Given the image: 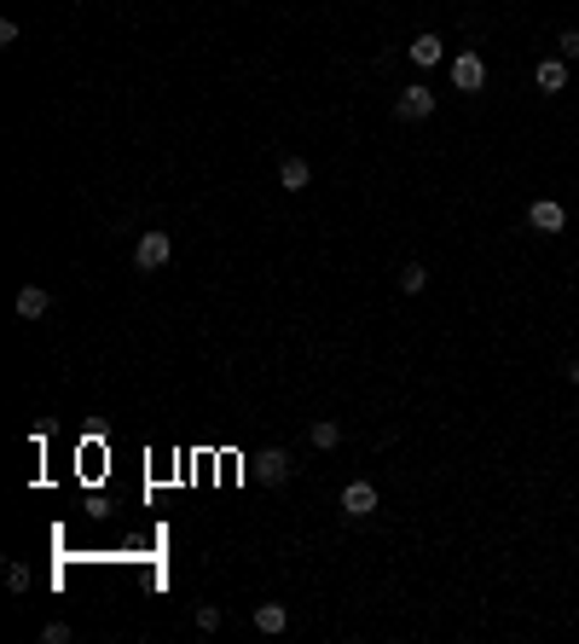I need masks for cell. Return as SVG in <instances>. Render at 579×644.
<instances>
[{
    "instance_id": "cell-18",
    "label": "cell",
    "mask_w": 579,
    "mask_h": 644,
    "mask_svg": "<svg viewBox=\"0 0 579 644\" xmlns=\"http://www.w3.org/2000/svg\"><path fill=\"white\" fill-rule=\"evenodd\" d=\"M563 384H568V389L579 395V354H574V360H568V366H563Z\"/></svg>"
},
{
    "instance_id": "cell-12",
    "label": "cell",
    "mask_w": 579,
    "mask_h": 644,
    "mask_svg": "<svg viewBox=\"0 0 579 644\" xmlns=\"http://www.w3.org/2000/svg\"><path fill=\"white\" fill-rule=\"evenodd\" d=\"M47 308H53V296L41 291V285H24V291H18V319H41Z\"/></svg>"
},
{
    "instance_id": "cell-10",
    "label": "cell",
    "mask_w": 579,
    "mask_h": 644,
    "mask_svg": "<svg viewBox=\"0 0 579 644\" xmlns=\"http://www.w3.org/2000/svg\"><path fill=\"white\" fill-rule=\"evenodd\" d=\"M307 180H314V163H307V157H284L279 163V187L284 192H307Z\"/></svg>"
},
{
    "instance_id": "cell-7",
    "label": "cell",
    "mask_w": 579,
    "mask_h": 644,
    "mask_svg": "<svg viewBox=\"0 0 579 644\" xmlns=\"http://www.w3.org/2000/svg\"><path fill=\"white\" fill-rule=\"evenodd\" d=\"M406 58L418 70H434V65H446V35H434V30H423V35H411L406 42Z\"/></svg>"
},
{
    "instance_id": "cell-2",
    "label": "cell",
    "mask_w": 579,
    "mask_h": 644,
    "mask_svg": "<svg viewBox=\"0 0 579 644\" xmlns=\"http://www.w3.org/2000/svg\"><path fill=\"white\" fill-rule=\"evenodd\" d=\"M446 70H452V93H487V82H492V65H487V53L481 47H464V53H452L446 58Z\"/></svg>"
},
{
    "instance_id": "cell-17",
    "label": "cell",
    "mask_w": 579,
    "mask_h": 644,
    "mask_svg": "<svg viewBox=\"0 0 579 644\" xmlns=\"http://www.w3.org/2000/svg\"><path fill=\"white\" fill-rule=\"evenodd\" d=\"M7 587L12 592H30V569H24V563H7Z\"/></svg>"
},
{
    "instance_id": "cell-1",
    "label": "cell",
    "mask_w": 579,
    "mask_h": 644,
    "mask_svg": "<svg viewBox=\"0 0 579 644\" xmlns=\"http://www.w3.org/2000/svg\"><path fill=\"white\" fill-rule=\"evenodd\" d=\"M568 204L556 192H540V197H527V210H522V227L527 233H540V238H563L568 233Z\"/></svg>"
},
{
    "instance_id": "cell-11",
    "label": "cell",
    "mask_w": 579,
    "mask_h": 644,
    "mask_svg": "<svg viewBox=\"0 0 579 644\" xmlns=\"http://www.w3.org/2000/svg\"><path fill=\"white\" fill-rule=\"evenodd\" d=\"M256 633H266V639H273V633H284L290 628V610H284V603H256Z\"/></svg>"
},
{
    "instance_id": "cell-13",
    "label": "cell",
    "mask_w": 579,
    "mask_h": 644,
    "mask_svg": "<svg viewBox=\"0 0 579 644\" xmlns=\"http://www.w3.org/2000/svg\"><path fill=\"white\" fill-rule=\"evenodd\" d=\"M307 441H314L319 453L342 448V425H337V418H314V430H307Z\"/></svg>"
},
{
    "instance_id": "cell-3",
    "label": "cell",
    "mask_w": 579,
    "mask_h": 644,
    "mask_svg": "<svg viewBox=\"0 0 579 644\" xmlns=\"http://www.w3.org/2000/svg\"><path fill=\"white\" fill-rule=\"evenodd\" d=\"M337 506H342V517H348V522H365V517H377V506H383V494H377V482H365V476H354V482H342V494H337Z\"/></svg>"
},
{
    "instance_id": "cell-16",
    "label": "cell",
    "mask_w": 579,
    "mask_h": 644,
    "mask_svg": "<svg viewBox=\"0 0 579 644\" xmlns=\"http://www.w3.org/2000/svg\"><path fill=\"white\" fill-rule=\"evenodd\" d=\"M41 639H47V644H70L76 633H70V621H47V628H41Z\"/></svg>"
},
{
    "instance_id": "cell-8",
    "label": "cell",
    "mask_w": 579,
    "mask_h": 644,
    "mask_svg": "<svg viewBox=\"0 0 579 644\" xmlns=\"http://www.w3.org/2000/svg\"><path fill=\"white\" fill-rule=\"evenodd\" d=\"M290 476H296V459H290L284 448H266L261 453V482H266V488H284Z\"/></svg>"
},
{
    "instance_id": "cell-5",
    "label": "cell",
    "mask_w": 579,
    "mask_h": 644,
    "mask_svg": "<svg viewBox=\"0 0 579 644\" xmlns=\"http://www.w3.org/2000/svg\"><path fill=\"white\" fill-rule=\"evenodd\" d=\"M434 111H441V93H434L429 82H411V88L395 93V116H400V123H429Z\"/></svg>"
},
{
    "instance_id": "cell-14",
    "label": "cell",
    "mask_w": 579,
    "mask_h": 644,
    "mask_svg": "<svg viewBox=\"0 0 579 644\" xmlns=\"http://www.w3.org/2000/svg\"><path fill=\"white\" fill-rule=\"evenodd\" d=\"M556 53H563L568 65L579 70V24H563V30H556Z\"/></svg>"
},
{
    "instance_id": "cell-9",
    "label": "cell",
    "mask_w": 579,
    "mask_h": 644,
    "mask_svg": "<svg viewBox=\"0 0 579 644\" xmlns=\"http://www.w3.org/2000/svg\"><path fill=\"white\" fill-rule=\"evenodd\" d=\"M395 285L400 296H423L434 285V273H429V261H400V273H395Z\"/></svg>"
},
{
    "instance_id": "cell-4",
    "label": "cell",
    "mask_w": 579,
    "mask_h": 644,
    "mask_svg": "<svg viewBox=\"0 0 579 644\" xmlns=\"http://www.w3.org/2000/svg\"><path fill=\"white\" fill-rule=\"evenodd\" d=\"M574 88V65L563 53H545L540 65H533V93H545V99H563Z\"/></svg>"
},
{
    "instance_id": "cell-6",
    "label": "cell",
    "mask_w": 579,
    "mask_h": 644,
    "mask_svg": "<svg viewBox=\"0 0 579 644\" xmlns=\"http://www.w3.org/2000/svg\"><path fill=\"white\" fill-rule=\"evenodd\" d=\"M169 261H174V238H169V233H139V245H134V268L157 273V268H169Z\"/></svg>"
},
{
    "instance_id": "cell-15",
    "label": "cell",
    "mask_w": 579,
    "mask_h": 644,
    "mask_svg": "<svg viewBox=\"0 0 579 644\" xmlns=\"http://www.w3.org/2000/svg\"><path fill=\"white\" fill-rule=\"evenodd\" d=\"M220 621H226L220 603H197V628H203V633H220Z\"/></svg>"
}]
</instances>
